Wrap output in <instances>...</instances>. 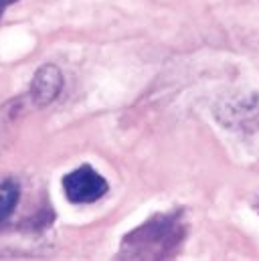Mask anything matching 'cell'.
Returning a JSON list of instances; mask_svg holds the SVG:
<instances>
[{
  "label": "cell",
  "mask_w": 259,
  "mask_h": 261,
  "mask_svg": "<svg viewBox=\"0 0 259 261\" xmlns=\"http://www.w3.org/2000/svg\"><path fill=\"white\" fill-rule=\"evenodd\" d=\"M183 235L178 215L154 217L124 239L122 255H128L126 259H164L174 253Z\"/></svg>",
  "instance_id": "1"
},
{
  "label": "cell",
  "mask_w": 259,
  "mask_h": 261,
  "mask_svg": "<svg viewBox=\"0 0 259 261\" xmlns=\"http://www.w3.org/2000/svg\"><path fill=\"white\" fill-rule=\"evenodd\" d=\"M108 189H110L108 180L97 170H93L89 164H83L63 176L65 196L69 202H75V204L95 202L106 196Z\"/></svg>",
  "instance_id": "2"
},
{
  "label": "cell",
  "mask_w": 259,
  "mask_h": 261,
  "mask_svg": "<svg viewBox=\"0 0 259 261\" xmlns=\"http://www.w3.org/2000/svg\"><path fill=\"white\" fill-rule=\"evenodd\" d=\"M63 89V73L53 63H45L37 69L31 83V99L37 108H45L53 103Z\"/></svg>",
  "instance_id": "3"
},
{
  "label": "cell",
  "mask_w": 259,
  "mask_h": 261,
  "mask_svg": "<svg viewBox=\"0 0 259 261\" xmlns=\"http://www.w3.org/2000/svg\"><path fill=\"white\" fill-rule=\"evenodd\" d=\"M24 99H10L0 108V152L12 140L20 120L24 118Z\"/></svg>",
  "instance_id": "4"
},
{
  "label": "cell",
  "mask_w": 259,
  "mask_h": 261,
  "mask_svg": "<svg viewBox=\"0 0 259 261\" xmlns=\"http://www.w3.org/2000/svg\"><path fill=\"white\" fill-rule=\"evenodd\" d=\"M18 196H20V191L14 182H8V180L0 182V223L6 221L14 213Z\"/></svg>",
  "instance_id": "5"
},
{
  "label": "cell",
  "mask_w": 259,
  "mask_h": 261,
  "mask_svg": "<svg viewBox=\"0 0 259 261\" xmlns=\"http://www.w3.org/2000/svg\"><path fill=\"white\" fill-rule=\"evenodd\" d=\"M227 110H229V112H227V118H229V120H227L225 124H227V126H239V128H243V126H245V120H243V108H241V103H239V106H229ZM245 110H247V114H245L247 118H257L259 120L257 99L253 101V106H247Z\"/></svg>",
  "instance_id": "6"
},
{
  "label": "cell",
  "mask_w": 259,
  "mask_h": 261,
  "mask_svg": "<svg viewBox=\"0 0 259 261\" xmlns=\"http://www.w3.org/2000/svg\"><path fill=\"white\" fill-rule=\"evenodd\" d=\"M14 2H18V0H0V18H2V14H4V10L10 6V4H14Z\"/></svg>",
  "instance_id": "7"
}]
</instances>
